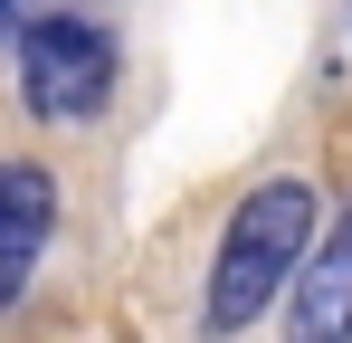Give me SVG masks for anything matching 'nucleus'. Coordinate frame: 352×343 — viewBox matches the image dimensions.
I'll return each instance as SVG.
<instances>
[{"label": "nucleus", "mask_w": 352, "mask_h": 343, "mask_svg": "<svg viewBox=\"0 0 352 343\" xmlns=\"http://www.w3.org/2000/svg\"><path fill=\"white\" fill-rule=\"evenodd\" d=\"M314 238H324V220H314V191L305 181H257L248 200L229 210V229H219V258H210V305H200V324L210 334H248L276 295H286L295 277H305V258H314Z\"/></svg>", "instance_id": "nucleus-1"}, {"label": "nucleus", "mask_w": 352, "mask_h": 343, "mask_svg": "<svg viewBox=\"0 0 352 343\" xmlns=\"http://www.w3.org/2000/svg\"><path fill=\"white\" fill-rule=\"evenodd\" d=\"M115 96V39L96 19H29L19 29V105L48 124H86Z\"/></svg>", "instance_id": "nucleus-2"}, {"label": "nucleus", "mask_w": 352, "mask_h": 343, "mask_svg": "<svg viewBox=\"0 0 352 343\" xmlns=\"http://www.w3.org/2000/svg\"><path fill=\"white\" fill-rule=\"evenodd\" d=\"M48 229H58V172L48 163H0V315L29 295L38 258H48Z\"/></svg>", "instance_id": "nucleus-3"}, {"label": "nucleus", "mask_w": 352, "mask_h": 343, "mask_svg": "<svg viewBox=\"0 0 352 343\" xmlns=\"http://www.w3.org/2000/svg\"><path fill=\"white\" fill-rule=\"evenodd\" d=\"M286 343H352V200L333 210V229L314 238V258L286 295Z\"/></svg>", "instance_id": "nucleus-4"}, {"label": "nucleus", "mask_w": 352, "mask_h": 343, "mask_svg": "<svg viewBox=\"0 0 352 343\" xmlns=\"http://www.w3.org/2000/svg\"><path fill=\"white\" fill-rule=\"evenodd\" d=\"M0 29H10V0H0Z\"/></svg>", "instance_id": "nucleus-5"}]
</instances>
